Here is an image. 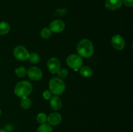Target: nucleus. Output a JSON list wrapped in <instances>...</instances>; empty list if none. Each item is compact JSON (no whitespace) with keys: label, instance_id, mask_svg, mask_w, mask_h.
<instances>
[{"label":"nucleus","instance_id":"393cba45","mask_svg":"<svg viewBox=\"0 0 133 132\" xmlns=\"http://www.w3.org/2000/svg\"><path fill=\"white\" fill-rule=\"evenodd\" d=\"M0 132H5L3 129H0Z\"/></svg>","mask_w":133,"mask_h":132},{"label":"nucleus","instance_id":"f03ea898","mask_svg":"<svg viewBox=\"0 0 133 132\" xmlns=\"http://www.w3.org/2000/svg\"><path fill=\"white\" fill-rule=\"evenodd\" d=\"M32 91V85L31 82L27 80H23L16 84L14 88V93L19 98L27 97Z\"/></svg>","mask_w":133,"mask_h":132},{"label":"nucleus","instance_id":"f3484780","mask_svg":"<svg viewBox=\"0 0 133 132\" xmlns=\"http://www.w3.org/2000/svg\"><path fill=\"white\" fill-rule=\"evenodd\" d=\"M29 62L32 63H38L40 60V57L38 54L36 53H31L29 54L28 59Z\"/></svg>","mask_w":133,"mask_h":132},{"label":"nucleus","instance_id":"9b49d317","mask_svg":"<svg viewBox=\"0 0 133 132\" xmlns=\"http://www.w3.org/2000/svg\"><path fill=\"white\" fill-rule=\"evenodd\" d=\"M62 121V115L59 113L54 112L51 113L47 118V122L49 125L57 126Z\"/></svg>","mask_w":133,"mask_h":132},{"label":"nucleus","instance_id":"412c9836","mask_svg":"<svg viewBox=\"0 0 133 132\" xmlns=\"http://www.w3.org/2000/svg\"><path fill=\"white\" fill-rule=\"evenodd\" d=\"M57 76H58V78H60L62 79V78H65L67 77L68 76V71L66 69H61L58 72H57Z\"/></svg>","mask_w":133,"mask_h":132},{"label":"nucleus","instance_id":"ddd939ff","mask_svg":"<svg viewBox=\"0 0 133 132\" xmlns=\"http://www.w3.org/2000/svg\"><path fill=\"white\" fill-rule=\"evenodd\" d=\"M79 73L84 78H89L93 75V70L89 66H83L79 69Z\"/></svg>","mask_w":133,"mask_h":132},{"label":"nucleus","instance_id":"f257e3e1","mask_svg":"<svg viewBox=\"0 0 133 132\" xmlns=\"http://www.w3.org/2000/svg\"><path fill=\"white\" fill-rule=\"evenodd\" d=\"M78 55L81 58H90L92 56L94 52V47L92 41L88 39L81 40L77 46Z\"/></svg>","mask_w":133,"mask_h":132},{"label":"nucleus","instance_id":"2eb2a0df","mask_svg":"<svg viewBox=\"0 0 133 132\" xmlns=\"http://www.w3.org/2000/svg\"><path fill=\"white\" fill-rule=\"evenodd\" d=\"M20 105L21 107L23 109H29L32 106V102H31L30 98L25 97V98H22Z\"/></svg>","mask_w":133,"mask_h":132},{"label":"nucleus","instance_id":"20e7f679","mask_svg":"<svg viewBox=\"0 0 133 132\" xmlns=\"http://www.w3.org/2000/svg\"><path fill=\"white\" fill-rule=\"evenodd\" d=\"M66 63L70 68L77 71L83 65V58L78 54H71L66 58Z\"/></svg>","mask_w":133,"mask_h":132},{"label":"nucleus","instance_id":"0eeeda50","mask_svg":"<svg viewBox=\"0 0 133 132\" xmlns=\"http://www.w3.org/2000/svg\"><path fill=\"white\" fill-rule=\"evenodd\" d=\"M61 63L57 58H51L47 63V67L51 74H55L61 69Z\"/></svg>","mask_w":133,"mask_h":132},{"label":"nucleus","instance_id":"39448f33","mask_svg":"<svg viewBox=\"0 0 133 132\" xmlns=\"http://www.w3.org/2000/svg\"><path fill=\"white\" fill-rule=\"evenodd\" d=\"M14 58L19 61H25L28 59L29 53L23 45H18L13 50Z\"/></svg>","mask_w":133,"mask_h":132},{"label":"nucleus","instance_id":"1a4fd4ad","mask_svg":"<svg viewBox=\"0 0 133 132\" xmlns=\"http://www.w3.org/2000/svg\"><path fill=\"white\" fill-rule=\"evenodd\" d=\"M111 44L114 49L121 50H123L125 47V41L120 35L116 34L112 38Z\"/></svg>","mask_w":133,"mask_h":132},{"label":"nucleus","instance_id":"b1692460","mask_svg":"<svg viewBox=\"0 0 133 132\" xmlns=\"http://www.w3.org/2000/svg\"><path fill=\"white\" fill-rule=\"evenodd\" d=\"M122 3L127 7H132L133 6V0H122Z\"/></svg>","mask_w":133,"mask_h":132},{"label":"nucleus","instance_id":"dca6fc26","mask_svg":"<svg viewBox=\"0 0 133 132\" xmlns=\"http://www.w3.org/2000/svg\"><path fill=\"white\" fill-rule=\"evenodd\" d=\"M36 132H53V129L49 124L44 123L39 126Z\"/></svg>","mask_w":133,"mask_h":132},{"label":"nucleus","instance_id":"6ab92c4d","mask_svg":"<svg viewBox=\"0 0 133 132\" xmlns=\"http://www.w3.org/2000/svg\"><path fill=\"white\" fill-rule=\"evenodd\" d=\"M15 73L18 77H24L27 75V69L24 67H17L15 70Z\"/></svg>","mask_w":133,"mask_h":132},{"label":"nucleus","instance_id":"6e6552de","mask_svg":"<svg viewBox=\"0 0 133 132\" xmlns=\"http://www.w3.org/2000/svg\"><path fill=\"white\" fill-rule=\"evenodd\" d=\"M66 25L61 19H55L49 24L51 31L55 33H61L64 30Z\"/></svg>","mask_w":133,"mask_h":132},{"label":"nucleus","instance_id":"4468645a","mask_svg":"<svg viewBox=\"0 0 133 132\" xmlns=\"http://www.w3.org/2000/svg\"><path fill=\"white\" fill-rule=\"evenodd\" d=\"M10 30V26L9 23L6 21H1L0 22V35L3 36V35L7 34Z\"/></svg>","mask_w":133,"mask_h":132},{"label":"nucleus","instance_id":"a878e982","mask_svg":"<svg viewBox=\"0 0 133 132\" xmlns=\"http://www.w3.org/2000/svg\"><path fill=\"white\" fill-rule=\"evenodd\" d=\"M1 109H0V116H1Z\"/></svg>","mask_w":133,"mask_h":132},{"label":"nucleus","instance_id":"423d86ee","mask_svg":"<svg viewBox=\"0 0 133 132\" xmlns=\"http://www.w3.org/2000/svg\"><path fill=\"white\" fill-rule=\"evenodd\" d=\"M27 75L28 77L33 81H38L42 78L43 76L42 70L35 66L29 67L27 70Z\"/></svg>","mask_w":133,"mask_h":132},{"label":"nucleus","instance_id":"a211bd4d","mask_svg":"<svg viewBox=\"0 0 133 132\" xmlns=\"http://www.w3.org/2000/svg\"><path fill=\"white\" fill-rule=\"evenodd\" d=\"M51 32H52L51 31L50 28H48V27H45V28H43L41 30L40 36L42 38L48 39L51 36Z\"/></svg>","mask_w":133,"mask_h":132},{"label":"nucleus","instance_id":"4be33fe9","mask_svg":"<svg viewBox=\"0 0 133 132\" xmlns=\"http://www.w3.org/2000/svg\"><path fill=\"white\" fill-rule=\"evenodd\" d=\"M68 10L66 8H63V9H58L55 11L54 15L58 17H62L65 16L67 13Z\"/></svg>","mask_w":133,"mask_h":132},{"label":"nucleus","instance_id":"aec40b11","mask_svg":"<svg viewBox=\"0 0 133 132\" xmlns=\"http://www.w3.org/2000/svg\"><path fill=\"white\" fill-rule=\"evenodd\" d=\"M47 118H48V116L45 113H40L38 114L37 116H36V120H37L39 124H44V123H46Z\"/></svg>","mask_w":133,"mask_h":132},{"label":"nucleus","instance_id":"7ed1b4c3","mask_svg":"<svg viewBox=\"0 0 133 132\" xmlns=\"http://www.w3.org/2000/svg\"><path fill=\"white\" fill-rule=\"evenodd\" d=\"M49 91L55 95H60L64 92L66 89V84L62 79L58 77L53 78L49 82Z\"/></svg>","mask_w":133,"mask_h":132},{"label":"nucleus","instance_id":"f8f14e48","mask_svg":"<svg viewBox=\"0 0 133 132\" xmlns=\"http://www.w3.org/2000/svg\"><path fill=\"white\" fill-rule=\"evenodd\" d=\"M49 105L55 111H58L62 107V100L58 96L55 95L49 99Z\"/></svg>","mask_w":133,"mask_h":132},{"label":"nucleus","instance_id":"9d476101","mask_svg":"<svg viewBox=\"0 0 133 132\" xmlns=\"http://www.w3.org/2000/svg\"><path fill=\"white\" fill-rule=\"evenodd\" d=\"M122 0H106L105 3V8L111 11L118 10L122 7Z\"/></svg>","mask_w":133,"mask_h":132},{"label":"nucleus","instance_id":"5701e85b","mask_svg":"<svg viewBox=\"0 0 133 132\" xmlns=\"http://www.w3.org/2000/svg\"><path fill=\"white\" fill-rule=\"evenodd\" d=\"M43 97L45 100H49L52 97V93L49 90H46L43 93Z\"/></svg>","mask_w":133,"mask_h":132}]
</instances>
